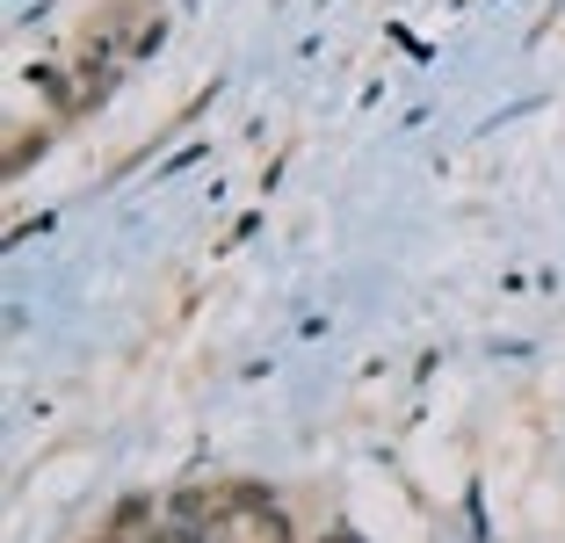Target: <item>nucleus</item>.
I'll list each match as a JSON object with an SVG mask.
<instances>
[{
  "label": "nucleus",
  "instance_id": "obj_3",
  "mask_svg": "<svg viewBox=\"0 0 565 543\" xmlns=\"http://www.w3.org/2000/svg\"><path fill=\"white\" fill-rule=\"evenodd\" d=\"M22 146H8V174H22V167L36 160V146H51V131H15Z\"/></svg>",
  "mask_w": 565,
  "mask_h": 543
},
{
  "label": "nucleus",
  "instance_id": "obj_1",
  "mask_svg": "<svg viewBox=\"0 0 565 543\" xmlns=\"http://www.w3.org/2000/svg\"><path fill=\"white\" fill-rule=\"evenodd\" d=\"M182 543H290V522L262 486H217V508L182 529Z\"/></svg>",
  "mask_w": 565,
  "mask_h": 543
},
{
  "label": "nucleus",
  "instance_id": "obj_5",
  "mask_svg": "<svg viewBox=\"0 0 565 543\" xmlns=\"http://www.w3.org/2000/svg\"><path fill=\"white\" fill-rule=\"evenodd\" d=\"M95 543H124V529H102V536H95Z\"/></svg>",
  "mask_w": 565,
  "mask_h": 543
},
{
  "label": "nucleus",
  "instance_id": "obj_4",
  "mask_svg": "<svg viewBox=\"0 0 565 543\" xmlns=\"http://www.w3.org/2000/svg\"><path fill=\"white\" fill-rule=\"evenodd\" d=\"M319 543H363V536H355V529H327V536H319Z\"/></svg>",
  "mask_w": 565,
  "mask_h": 543
},
{
  "label": "nucleus",
  "instance_id": "obj_2",
  "mask_svg": "<svg viewBox=\"0 0 565 543\" xmlns=\"http://www.w3.org/2000/svg\"><path fill=\"white\" fill-rule=\"evenodd\" d=\"M30 87H36L44 102H58L66 116H81V109H87V95H73V87H66V73H58V66H30Z\"/></svg>",
  "mask_w": 565,
  "mask_h": 543
}]
</instances>
